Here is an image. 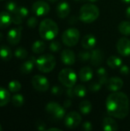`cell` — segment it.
Wrapping results in <instances>:
<instances>
[{"instance_id": "f907efd6", "label": "cell", "mask_w": 130, "mask_h": 131, "mask_svg": "<svg viewBox=\"0 0 130 131\" xmlns=\"http://www.w3.org/2000/svg\"><path fill=\"white\" fill-rule=\"evenodd\" d=\"M87 1H89L90 2H97V0H87Z\"/></svg>"}, {"instance_id": "277c9868", "label": "cell", "mask_w": 130, "mask_h": 131, "mask_svg": "<svg viewBox=\"0 0 130 131\" xmlns=\"http://www.w3.org/2000/svg\"><path fill=\"white\" fill-rule=\"evenodd\" d=\"M35 65L38 71L42 73H49L54 70L56 66V60L54 56L50 54H46L40 56L36 59Z\"/></svg>"}, {"instance_id": "d4e9b609", "label": "cell", "mask_w": 130, "mask_h": 131, "mask_svg": "<svg viewBox=\"0 0 130 131\" xmlns=\"http://www.w3.org/2000/svg\"><path fill=\"white\" fill-rule=\"evenodd\" d=\"M12 57V53L11 48L8 45L0 46V58L3 61H8L11 60Z\"/></svg>"}, {"instance_id": "83f0119b", "label": "cell", "mask_w": 130, "mask_h": 131, "mask_svg": "<svg viewBox=\"0 0 130 131\" xmlns=\"http://www.w3.org/2000/svg\"><path fill=\"white\" fill-rule=\"evenodd\" d=\"M45 48H46L45 43L41 40H38V41H34L31 47L32 51L35 54H41V53L44 52Z\"/></svg>"}, {"instance_id": "7bdbcfd3", "label": "cell", "mask_w": 130, "mask_h": 131, "mask_svg": "<svg viewBox=\"0 0 130 131\" xmlns=\"http://www.w3.org/2000/svg\"><path fill=\"white\" fill-rule=\"evenodd\" d=\"M67 96H68V97H75L73 87H72V88H67Z\"/></svg>"}, {"instance_id": "b9f144b4", "label": "cell", "mask_w": 130, "mask_h": 131, "mask_svg": "<svg viewBox=\"0 0 130 131\" xmlns=\"http://www.w3.org/2000/svg\"><path fill=\"white\" fill-rule=\"evenodd\" d=\"M37 129L38 130H45V124L41 121H38L37 122Z\"/></svg>"}, {"instance_id": "4fadbf2b", "label": "cell", "mask_w": 130, "mask_h": 131, "mask_svg": "<svg viewBox=\"0 0 130 131\" xmlns=\"http://www.w3.org/2000/svg\"><path fill=\"white\" fill-rule=\"evenodd\" d=\"M28 15V10L25 7H18L15 12L11 15L12 23L15 25H20L23 22V20Z\"/></svg>"}, {"instance_id": "7402d4cb", "label": "cell", "mask_w": 130, "mask_h": 131, "mask_svg": "<svg viewBox=\"0 0 130 131\" xmlns=\"http://www.w3.org/2000/svg\"><path fill=\"white\" fill-rule=\"evenodd\" d=\"M12 23L11 15L8 12H0V28L4 29L11 25Z\"/></svg>"}, {"instance_id": "f546056e", "label": "cell", "mask_w": 130, "mask_h": 131, "mask_svg": "<svg viewBox=\"0 0 130 131\" xmlns=\"http://www.w3.org/2000/svg\"><path fill=\"white\" fill-rule=\"evenodd\" d=\"M74 95L75 97H84L87 95V90L86 88V87H84V85L81 84H78L77 86H74Z\"/></svg>"}, {"instance_id": "3957f363", "label": "cell", "mask_w": 130, "mask_h": 131, "mask_svg": "<svg viewBox=\"0 0 130 131\" xmlns=\"http://www.w3.org/2000/svg\"><path fill=\"white\" fill-rule=\"evenodd\" d=\"M100 15V10L93 3L84 5L80 10V19L82 22L90 24L95 21Z\"/></svg>"}, {"instance_id": "f35d334b", "label": "cell", "mask_w": 130, "mask_h": 131, "mask_svg": "<svg viewBox=\"0 0 130 131\" xmlns=\"http://www.w3.org/2000/svg\"><path fill=\"white\" fill-rule=\"evenodd\" d=\"M51 93L55 96H60L63 94V89L59 86H54L51 88Z\"/></svg>"}, {"instance_id": "9c48e42d", "label": "cell", "mask_w": 130, "mask_h": 131, "mask_svg": "<svg viewBox=\"0 0 130 131\" xmlns=\"http://www.w3.org/2000/svg\"><path fill=\"white\" fill-rule=\"evenodd\" d=\"M81 116L79 113L76 111H71L68 113L64 118L65 127L70 129L77 127L81 123Z\"/></svg>"}, {"instance_id": "816d5d0a", "label": "cell", "mask_w": 130, "mask_h": 131, "mask_svg": "<svg viewBox=\"0 0 130 131\" xmlns=\"http://www.w3.org/2000/svg\"><path fill=\"white\" fill-rule=\"evenodd\" d=\"M2 130V126H1V124H0V131Z\"/></svg>"}, {"instance_id": "f1b7e54d", "label": "cell", "mask_w": 130, "mask_h": 131, "mask_svg": "<svg viewBox=\"0 0 130 131\" xmlns=\"http://www.w3.org/2000/svg\"><path fill=\"white\" fill-rule=\"evenodd\" d=\"M118 29L120 32L124 35H130V21H123L119 24Z\"/></svg>"}, {"instance_id": "681fc988", "label": "cell", "mask_w": 130, "mask_h": 131, "mask_svg": "<svg viewBox=\"0 0 130 131\" xmlns=\"http://www.w3.org/2000/svg\"><path fill=\"white\" fill-rule=\"evenodd\" d=\"M49 2H57L58 0H48Z\"/></svg>"}, {"instance_id": "ffe728a7", "label": "cell", "mask_w": 130, "mask_h": 131, "mask_svg": "<svg viewBox=\"0 0 130 131\" xmlns=\"http://www.w3.org/2000/svg\"><path fill=\"white\" fill-rule=\"evenodd\" d=\"M36 63V58L34 56H31L28 60H27L26 61H25L21 68H20V70H21V72L23 73V74H29L32 71L34 67V64Z\"/></svg>"}, {"instance_id": "d6a6232c", "label": "cell", "mask_w": 130, "mask_h": 131, "mask_svg": "<svg viewBox=\"0 0 130 131\" xmlns=\"http://www.w3.org/2000/svg\"><path fill=\"white\" fill-rule=\"evenodd\" d=\"M14 55L18 59H25L28 56V52L25 48L22 47H18L15 50Z\"/></svg>"}, {"instance_id": "60d3db41", "label": "cell", "mask_w": 130, "mask_h": 131, "mask_svg": "<svg viewBox=\"0 0 130 131\" xmlns=\"http://www.w3.org/2000/svg\"><path fill=\"white\" fill-rule=\"evenodd\" d=\"M83 129L85 131H90L93 130V126L92 124L89 121H87L85 123H84L83 124Z\"/></svg>"}, {"instance_id": "5bb4252c", "label": "cell", "mask_w": 130, "mask_h": 131, "mask_svg": "<svg viewBox=\"0 0 130 131\" xmlns=\"http://www.w3.org/2000/svg\"><path fill=\"white\" fill-rule=\"evenodd\" d=\"M107 87L109 91L116 92L121 90L123 87V81L118 77H113L108 80Z\"/></svg>"}, {"instance_id": "ee69618b", "label": "cell", "mask_w": 130, "mask_h": 131, "mask_svg": "<svg viewBox=\"0 0 130 131\" xmlns=\"http://www.w3.org/2000/svg\"><path fill=\"white\" fill-rule=\"evenodd\" d=\"M71 105H72V102H71L70 100H66L64 102V108H69V107H71Z\"/></svg>"}, {"instance_id": "c3c4849f", "label": "cell", "mask_w": 130, "mask_h": 131, "mask_svg": "<svg viewBox=\"0 0 130 131\" xmlns=\"http://www.w3.org/2000/svg\"><path fill=\"white\" fill-rule=\"evenodd\" d=\"M2 38H3V35H2V32H0V41L2 40Z\"/></svg>"}, {"instance_id": "4316f807", "label": "cell", "mask_w": 130, "mask_h": 131, "mask_svg": "<svg viewBox=\"0 0 130 131\" xmlns=\"http://www.w3.org/2000/svg\"><path fill=\"white\" fill-rule=\"evenodd\" d=\"M92 104L90 101H82L79 105V109H80V111L81 114H84V115H87L89 114L91 111H92Z\"/></svg>"}, {"instance_id": "5b68a950", "label": "cell", "mask_w": 130, "mask_h": 131, "mask_svg": "<svg viewBox=\"0 0 130 131\" xmlns=\"http://www.w3.org/2000/svg\"><path fill=\"white\" fill-rule=\"evenodd\" d=\"M59 81L66 88H72L75 85L77 76L75 71L70 68H64L58 74Z\"/></svg>"}, {"instance_id": "8d00e7d4", "label": "cell", "mask_w": 130, "mask_h": 131, "mask_svg": "<svg viewBox=\"0 0 130 131\" xmlns=\"http://www.w3.org/2000/svg\"><path fill=\"white\" fill-rule=\"evenodd\" d=\"M101 88H102V84L99 82V81H92V82L90 84V85H89V89H90V91H94V92L100 91V90L101 89Z\"/></svg>"}, {"instance_id": "2e32d148", "label": "cell", "mask_w": 130, "mask_h": 131, "mask_svg": "<svg viewBox=\"0 0 130 131\" xmlns=\"http://www.w3.org/2000/svg\"><path fill=\"white\" fill-rule=\"evenodd\" d=\"M61 61L65 65H73L75 63V54L72 50L64 49L61 54Z\"/></svg>"}, {"instance_id": "f6af8a7d", "label": "cell", "mask_w": 130, "mask_h": 131, "mask_svg": "<svg viewBox=\"0 0 130 131\" xmlns=\"http://www.w3.org/2000/svg\"><path fill=\"white\" fill-rule=\"evenodd\" d=\"M126 17H127L128 18H130V6L127 8L126 12Z\"/></svg>"}, {"instance_id": "52a82bcc", "label": "cell", "mask_w": 130, "mask_h": 131, "mask_svg": "<svg viewBox=\"0 0 130 131\" xmlns=\"http://www.w3.org/2000/svg\"><path fill=\"white\" fill-rule=\"evenodd\" d=\"M46 111L54 119L60 121L65 116V109L56 102H50L46 105Z\"/></svg>"}, {"instance_id": "d6986e66", "label": "cell", "mask_w": 130, "mask_h": 131, "mask_svg": "<svg viewBox=\"0 0 130 131\" xmlns=\"http://www.w3.org/2000/svg\"><path fill=\"white\" fill-rule=\"evenodd\" d=\"M93 71L90 67H84L79 71V79L82 82H88L93 78Z\"/></svg>"}, {"instance_id": "e0dca14e", "label": "cell", "mask_w": 130, "mask_h": 131, "mask_svg": "<svg viewBox=\"0 0 130 131\" xmlns=\"http://www.w3.org/2000/svg\"><path fill=\"white\" fill-rule=\"evenodd\" d=\"M104 58V54L100 49H94L91 51L90 64L93 66H99L102 64Z\"/></svg>"}, {"instance_id": "ba28073f", "label": "cell", "mask_w": 130, "mask_h": 131, "mask_svg": "<svg viewBox=\"0 0 130 131\" xmlns=\"http://www.w3.org/2000/svg\"><path fill=\"white\" fill-rule=\"evenodd\" d=\"M31 84L36 91L40 92L47 91L50 87V84L47 78L41 74H37L32 78Z\"/></svg>"}, {"instance_id": "74e56055", "label": "cell", "mask_w": 130, "mask_h": 131, "mask_svg": "<svg viewBox=\"0 0 130 131\" xmlns=\"http://www.w3.org/2000/svg\"><path fill=\"white\" fill-rule=\"evenodd\" d=\"M38 25V19L36 18V17H30L28 21H27V25L30 28H34Z\"/></svg>"}, {"instance_id": "d590c367", "label": "cell", "mask_w": 130, "mask_h": 131, "mask_svg": "<svg viewBox=\"0 0 130 131\" xmlns=\"http://www.w3.org/2000/svg\"><path fill=\"white\" fill-rule=\"evenodd\" d=\"M49 49L52 52H57L61 49V44L59 41H53L49 45Z\"/></svg>"}, {"instance_id": "e575fe53", "label": "cell", "mask_w": 130, "mask_h": 131, "mask_svg": "<svg viewBox=\"0 0 130 131\" xmlns=\"http://www.w3.org/2000/svg\"><path fill=\"white\" fill-rule=\"evenodd\" d=\"M5 9L8 12L11 13V14H13L15 12V11L18 8V5L17 4L13 2V1H10V2H8L6 4H5Z\"/></svg>"}, {"instance_id": "ab89813d", "label": "cell", "mask_w": 130, "mask_h": 131, "mask_svg": "<svg viewBox=\"0 0 130 131\" xmlns=\"http://www.w3.org/2000/svg\"><path fill=\"white\" fill-rule=\"evenodd\" d=\"M120 72L123 75H128L130 73V68L127 65H122L120 67Z\"/></svg>"}, {"instance_id": "6da1fadb", "label": "cell", "mask_w": 130, "mask_h": 131, "mask_svg": "<svg viewBox=\"0 0 130 131\" xmlns=\"http://www.w3.org/2000/svg\"><path fill=\"white\" fill-rule=\"evenodd\" d=\"M106 107L110 117L117 119H123L127 117L129 112V98L123 92H113L107 97Z\"/></svg>"}, {"instance_id": "cb8c5ba5", "label": "cell", "mask_w": 130, "mask_h": 131, "mask_svg": "<svg viewBox=\"0 0 130 131\" xmlns=\"http://www.w3.org/2000/svg\"><path fill=\"white\" fill-rule=\"evenodd\" d=\"M11 100L10 92L4 88L0 87V107H4L7 105Z\"/></svg>"}, {"instance_id": "1f68e13d", "label": "cell", "mask_w": 130, "mask_h": 131, "mask_svg": "<svg viewBox=\"0 0 130 131\" xmlns=\"http://www.w3.org/2000/svg\"><path fill=\"white\" fill-rule=\"evenodd\" d=\"M21 88V84L18 81L14 80L9 82L8 84V90L11 93H17L18 92Z\"/></svg>"}, {"instance_id": "f5cc1de1", "label": "cell", "mask_w": 130, "mask_h": 131, "mask_svg": "<svg viewBox=\"0 0 130 131\" xmlns=\"http://www.w3.org/2000/svg\"><path fill=\"white\" fill-rule=\"evenodd\" d=\"M76 1H80V0H76Z\"/></svg>"}, {"instance_id": "603a6c76", "label": "cell", "mask_w": 130, "mask_h": 131, "mask_svg": "<svg viewBox=\"0 0 130 131\" xmlns=\"http://www.w3.org/2000/svg\"><path fill=\"white\" fill-rule=\"evenodd\" d=\"M107 65L110 68H112V69L119 68H120L123 65V61H122V59L120 58L117 57V56H115V55H113V56L109 57L107 58Z\"/></svg>"}, {"instance_id": "836d02e7", "label": "cell", "mask_w": 130, "mask_h": 131, "mask_svg": "<svg viewBox=\"0 0 130 131\" xmlns=\"http://www.w3.org/2000/svg\"><path fill=\"white\" fill-rule=\"evenodd\" d=\"M90 55H91V52L88 51H81L78 54V58L80 61L84 62L90 59Z\"/></svg>"}, {"instance_id": "bcb514c9", "label": "cell", "mask_w": 130, "mask_h": 131, "mask_svg": "<svg viewBox=\"0 0 130 131\" xmlns=\"http://www.w3.org/2000/svg\"><path fill=\"white\" fill-rule=\"evenodd\" d=\"M48 131H61V129L59 128H55V127H53V128H49Z\"/></svg>"}, {"instance_id": "7dc6e473", "label": "cell", "mask_w": 130, "mask_h": 131, "mask_svg": "<svg viewBox=\"0 0 130 131\" xmlns=\"http://www.w3.org/2000/svg\"><path fill=\"white\" fill-rule=\"evenodd\" d=\"M123 2L126 3V4H130V0H121Z\"/></svg>"}, {"instance_id": "4dcf8cb0", "label": "cell", "mask_w": 130, "mask_h": 131, "mask_svg": "<svg viewBox=\"0 0 130 131\" xmlns=\"http://www.w3.org/2000/svg\"><path fill=\"white\" fill-rule=\"evenodd\" d=\"M11 101L12 103V104L16 107H21L23 104H24V101H25V99H24V97L20 94H14L11 99Z\"/></svg>"}, {"instance_id": "ac0fdd59", "label": "cell", "mask_w": 130, "mask_h": 131, "mask_svg": "<svg viewBox=\"0 0 130 131\" xmlns=\"http://www.w3.org/2000/svg\"><path fill=\"white\" fill-rule=\"evenodd\" d=\"M97 45V38L92 34L86 35L81 40V45L86 50L93 49Z\"/></svg>"}, {"instance_id": "8fae6325", "label": "cell", "mask_w": 130, "mask_h": 131, "mask_svg": "<svg viewBox=\"0 0 130 131\" xmlns=\"http://www.w3.org/2000/svg\"><path fill=\"white\" fill-rule=\"evenodd\" d=\"M116 49L118 53L123 56L128 57L130 55V40L127 38H121L116 43Z\"/></svg>"}, {"instance_id": "44dd1931", "label": "cell", "mask_w": 130, "mask_h": 131, "mask_svg": "<svg viewBox=\"0 0 130 131\" xmlns=\"http://www.w3.org/2000/svg\"><path fill=\"white\" fill-rule=\"evenodd\" d=\"M103 130L106 131H116L118 124L112 117H105L103 121Z\"/></svg>"}, {"instance_id": "7a4b0ae2", "label": "cell", "mask_w": 130, "mask_h": 131, "mask_svg": "<svg viewBox=\"0 0 130 131\" xmlns=\"http://www.w3.org/2000/svg\"><path fill=\"white\" fill-rule=\"evenodd\" d=\"M39 35L42 39L51 41L54 39L59 31L57 23L50 18H45L39 25Z\"/></svg>"}, {"instance_id": "484cf974", "label": "cell", "mask_w": 130, "mask_h": 131, "mask_svg": "<svg viewBox=\"0 0 130 131\" xmlns=\"http://www.w3.org/2000/svg\"><path fill=\"white\" fill-rule=\"evenodd\" d=\"M97 74L98 76V81L99 82L102 84V85H104V84H107V82H108V73L106 70V68L101 67V68H99L97 71Z\"/></svg>"}, {"instance_id": "30bf717a", "label": "cell", "mask_w": 130, "mask_h": 131, "mask_svg": "<svg viewBox=\"0 0 130 131\" xmlns=\"http://www.w3.org/2000/svg\"><path fill=\"white\" fill-rule=\"evenodd\" d=\"M32 12L38 16H44L50 12V5L44 1H37L32 5Z\"/></svg>"}, {"instance_id": "7c38bea8", "label": "cell", "mask_w": 130, "mask_h": 131, "mask_svg": "<svg viewBox=\"0 0 130 131\" xmlns=\"http://www.w3.org/2000/svg\"><path fill=\"white\" fill-rule=\"evenodd\" d=\"M21 31H22V27H16L13 28L7 34V41L9 44L11 45H18L21 38Z\"/></svg>"}, {"instance_id": "db71d44e", "label": "cell", "mask_w": 130, "mask_h": 131, "mask_svg": "<svg viewBox=\"0 0 130 131\" xmlns=\"http://www.w3.org/2000/svg\"><path fill=\"white\" fill-rule=\"evenodd\" d=\"M0 1H4V0H0Z\"/></svg>"}, {"instance_id": "8992f818", "label": "cell", "mask_w": 130, "mask_h": 131, "mask_svg": "<svg viewBox=\"0 0 130 131\" xmlns=\"http://www.w3.org/2000/svg\"><path fill=\"white\" fill-rule=\"evenodd\" d=\"M80 31L75 28H70L65 30L61 36L62 41L67 47L75 46L80 40Z\"/></svg>"}, {"instance_id": "9a60e30c", "label": "cell", "mask_w": 130, "mask_h": 131, "mask_svg": "<svg viewBox=\"0 0 130 131\" xmlns=\"http://www.w3.org/2000/svg\"><path fill=\"white\" fill-rule=\"evenodd\" d=\"M70 5L65 2H61L60 3H58L57 8H56V13L57 15L60 18H65L68 16V15L70 14Z\"/></svg>"}]
</instances>
